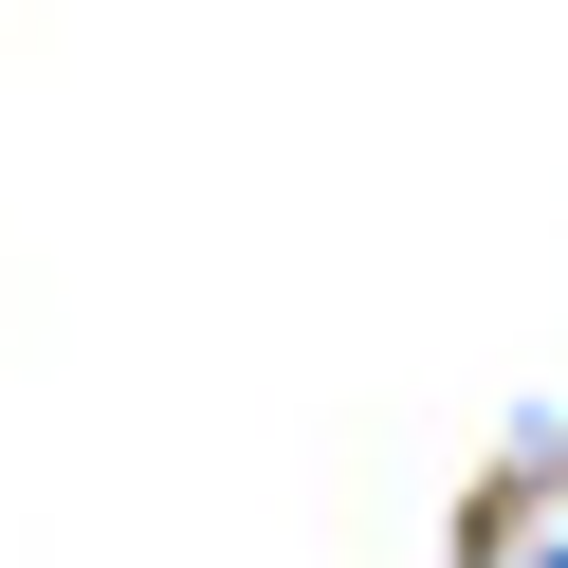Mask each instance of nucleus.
Here are the masks:
<instances>
[]
</instances>
